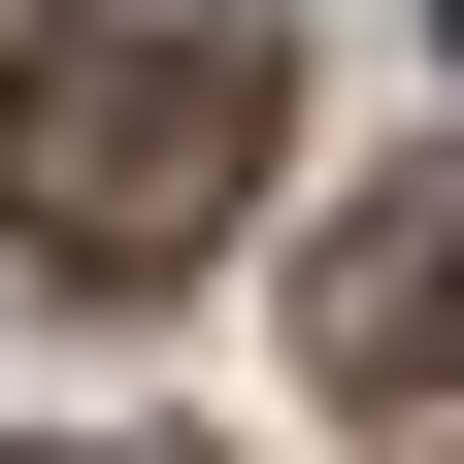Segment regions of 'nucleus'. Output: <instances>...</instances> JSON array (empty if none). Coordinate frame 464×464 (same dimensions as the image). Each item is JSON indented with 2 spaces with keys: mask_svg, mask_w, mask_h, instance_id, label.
<instances>
[{
  "mask_svg": "<svg viewBox=\"0 0 464 464\" xmlns=\"http://www.w3.org/2000/svg\"><path fill=\"white\" fill-rule=\"evenodd\" d=\"M299 365H332V398H431V365H464V166L332 199V266H299Z\"/></svg>",
  "mask_w": 464,
  "mask_h": 464,
  "instance_id": "nucleus-2",
  "label": "nucleus"
},
{
  "mask_svg": "<svg viewBox=\"0 0 464 464\" xmlns=\"http://www.w3.org/2000/svg\"><path fill=\"white\" fill-rule=\"evenodd\" d=\"M299 67H266V0H67L34 67H0V232L67 266V299H166L232 199H266Z\"/></svg>",
  "mask_w": 464,
  "mask_h": 464,
  "instance_id": "nucleus-1",
  "label": "nucleus"
}]
</instances>
